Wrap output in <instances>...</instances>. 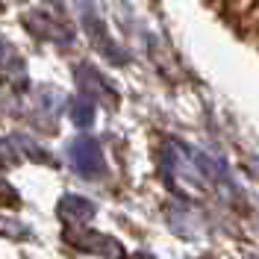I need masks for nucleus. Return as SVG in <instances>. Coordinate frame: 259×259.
Wrapping results in <instances>:
<instances>
[{"label":"nucleus","mask_w":259,"mask_h":259,"mask_svg":"<svg viewBox=\"0 0 259 259\" xmlns=\"http://www.w3.org/2000/svg\"><path fill=\"white\" fill-rule=\"evenodd\" d=\"M6 53H9V50H6V45H3V38H0V59H3Z\"/></svg>","instance_id":"obj_1"}]
</instances>
